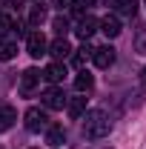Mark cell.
Listing matches in <instances>:
<instances>
[{"mask_svg": "<svg viewBox=\"0 0 146 149\" xmlns=\"http://www.w3.org/2000/svg\"><path fill=\"white\" fill-rule=\"evenodd\" d=\"M15 55H17V43H15L12 37L0 40V60H12Z\"/></svg>", "mask_w": 146, "mask_h": 149, "instance_id": "cell-14", "label": "cell"}, {"mask_svg": "<svg viewBox=\"0 0 146 149\" xmlns=\"http://www.w3.org/2000/svg\"><path fill=\"white\" fill-rule=\"evenodd\" d=\"M26 49H29L32 57H43L46 49H49V43H46V37L40 35V32H32V35L26 37Z\"/></svg>", "mask_w": 146, "mask_h": 149, "instance_id": "cell-4", "label": "cell"}, {"mask_svg": "<svg viewBox=\"0 0 146 149\" xmlns=\"http://www.w3.org/2000/svg\"><path fill=\"white\" fill-rule=\"evenodd\" d=\"M17 120V112H15V106L12 103H0V132L12 129V123Z\"/></svg>", "mask_w": 146, "mask_h": 149, "instance_id": "cell-11", "label": "cell"}, {"mask_svg": "<svg viewBox=\"0 0 146 149\" xmlns=\"http://www.w3.org/2000/svg\"><path fill=\"white\" fill-rule=\"evenodd\" d=\"M40 100H43L46 109H63L66 106V95H63V89H57V86L46 89V92L40 95Z\"/></svg>", "mask_w": 146, "mask_h": 149, "instance_id": "cell-3", "label": "cell"}, {"mask_svg": "<svg viewBox=\"0 0 146 149\" xmlns=\"http://www.w3.org/2000/svg\"><path fill=\"white\" fill-rule=\"evenodd\" d=\"M55 6L57 9H66V6H72V0H55Z\"/></svg>", "mask_w": 146, "mask_h": 149, "instance_id": "cell-20", "label": "cell"}, {"mask_svg": "<svg viewBox=\"0 0 146 149\" xmlns=\"http://www.w3.org/2000/svg\"><path fill=\"white\" fill-rule=\"evenodd\" d=\"M97 29H100V32H103L106 37H117L120 32H123V29H120V20L115 17V15H106V17L97 23Z\"/></svg>", "mask_w": 146, "mask_h": 149, "instance_id": "cell-9", "label": "cell"}, {"mask_svg": "<svg viewBox=\"0 0 146 149\" xmlns=\"http://www.w3.org/2000/svg\"><path fill=\"white\" fill-rule=\"evenodd\" d=\"M97 23L100 20H95L92 15H86V17H80V23H77V29H74V35L80 37V40H89L95 32H97Z\"/></svg>", "mask_w": 146, "mask_h": 149, "instance_id": "cell-6", "label": "cell"}, {"mask_svg": "<svg viewBox=\"0 0 146 149\" xmlns=\"http://www.w3.org/2000/svg\"><path fill=\"white\" fill-rule=\"evenodd\" d=\"M140 80H143V86H146V66H143V72H140Z\"/></svg>", "mask_w": 146, "mask_h": 149, "instance_id": "cell-21", "label": "cell"}, {"mask_svg": "<svg viewBox=\"0 0 146 149\" xmlns=\"http://www.w3.org/2000/svg\"><path fill=\"white\" fill-rule=\"evenodd\" d=\"M46 20V9L43 6H32V12H29V26H40Z\"/></svg>", "mask_w": 146, "mask_h": 149, "instance_id": "cell-17", "label": "cell"}, {"mask_svg": "<svg viewBox=\"0 0 146 149\" xmlns=\"http://www.w3.org/2000/svg\"><path fill=\"white\" fill-rule=\"evenodd\" d=\"M92 52H95V49H92L89 43H83L80 49H74V55H72V63L77 66V69H80V66H86V60H92Z\"/></svg>", "mask_w": 146, "mask_h": 149, "instance_id": "cell-12", "label": "cell"}, {"mask_svg": "<svg viewBox=\"0 0 146 149\" xmlns=\"http://www.w3.org/2000/svg\"><path fill=\"white\" fill-rule=\"evenodd\" d=\"M52 26H55V32H57L60 37H66V32H69V20H66V17H55Z\"/></svg>", "mask_w": 146, "mask_h": 149, "instance_id": "cell-19", "label": "cell"}, {"mask_svg": "<svg viewBox=\"0 0 146 149\" xmlns=\"http://www.w3.org/2000/svg\"><path fill=\"white\" fill-rule=\"evenodd\" d=\"M83 112H86V97H72L69 100V118L77 120V118H83Z\"/></svg>", "mask_w": 146, "mask_h": 149, "instance_id": "cell-13", "label": "cell"}, {"mask_svg": "<svg viewBox=\"0 0 146 149\" xmlns=\"http://www.w3.org/2000/svg\"><path fill=\"white\" fill-rule=\"evenodd\" d=\"M37 83H40V72L37 69H26L20 74V95H32V89Z\"/></svg>", "mask_w": 146, "mask_h": 149, "instance_id": "cell-7", "label": "cell"}, {"mask_svg": "<svg viewBox=\"0 0 146 149\" xmlns=\"http://www.w3.org/2000/svg\"><path fill=\"white\" fill-rule=\"evenodd\" d=\"M109 132H112V120L106 118V112H100V109L86 112V118H83V138L97 141V138H106Z\"/></svg>", "mask_w": 146, "mask_h": 149, "instance_id": "cell-1", "label": "cell"}, {"mask_svg": "<svg viewBox=\"0 0 146 149\" xmlns=\"http://www.w3.org/2000/svg\"><path fill=\"white\" fill-rule=\"evenodd\" d=\"M40 77H46L49 83H60V80L66 77V66H63L60 60H55V63H49V66L40 72Z\"/></svg>", "mask_w": 146, "mask_h": 149, "instance_id": "cell-8", "label": "cell"}, {"mask_svg": "<svg viewBox=\"0 0 146 149\" xmlns=\"http://www.w3.org/2000/svg\"><path fill=\"white\" fill-rule=\"evenodd\" d=\"M15 32V17L12 15H0V37Z\"/></svg>", "mask_w": 146, "mask_h": 149, "instance_id": "cell-18", "label": "cell"}, {"mask_svg": "<svg viewBox=\"0 0 146 149\" xmlns=\"http://www.w3.org/2000/svg\"><path fill=\"white\" fill-rule=\"evenodd\" d=\"M92 60H95L97 69H109L112 63H115V49H112V46H97V49L92 52Z\"/></svg>", "mask_w": 146, "mask_h": 149, "instance_id": "cell-5", "label": "cell"}, {"mask_svg": "<svg viewBox=\"0 0 146 149\" xmlns=\"http://www.w3.org/2000/svg\"><path fill=\"white\" fill-rule=\"evenodd\" d=\"M92 86H95V77H92L89 72H80L74 77V89H77V92H89Z\"/></svg>", "mask_w": 146, "mask_h": 149, "instance_id": "cell-16", "label": "cell"}, {"mask_svg": "<svg viewBox=\"0 0 146 149\" xmlns=\"http://www.w3.org/2000/svg\"><path fill=\"white\" fill-rule=\"evenodd\" d=\"M66 141V132H63V126H52V129L46 132V143L49 146H60Z\"/></svg>", "mask_w": 146, "mask_h": 149, "instance_id": "cell-15", "label": "cell"}, {"mask_svg": "<svg viewBox=\"0 0 146 149\" xmlns=\"http://www.w3.org/2000/svg\"><path fill=\"white\" fill-rule=\"evenodd\" d=\"M23 120H26V129H29V132H40V129H46V126H49V118H46V112L37 109V106L26 109Z\"/></svg>", "mask_w": 146, "mask_h": 149, "instance_id": "cell-2", "label": "cell"}, {"mask_svg": "<svg viewBox=\"0 0 146 149\" xmlns=\"http://www.w3.org/2000/svg\"><path fill=\"white\" fill-rule=\"evenodd\" d=\"M80 3H86V6H92V3H95V0H80Z\"/></svg>", "mask_w": 146, "mask_h": 149, "instance_id": "cell-22", "label": "cell"}, {"mask_svg": "<svg viewBox=\"0 0 146 149\" xmlns=\"http://www.w3.org/2000/svg\"><path fill=\"white\" fill-rule=\"evenodd\" d=\"M46 52L55 57V60H63V57L72 55V46H69V40H66V37H57V40L49 46V49H46Z\"/></svg>", "mask_w": 146, "mask_h": 149, "instance_id": "cell-10", "label": "cell"}]
</instances>
